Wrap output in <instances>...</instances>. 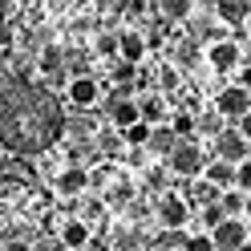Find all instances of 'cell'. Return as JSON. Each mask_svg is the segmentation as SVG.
<instances>
[{
	"mask_svg": "<svg viewBox=\"0 0 251 251\" xmlns=\"http://www.w3.org/2000/svg\"><path fill=\"white\" fill-rule=\"evenodd\" d=\"M235 130H239L247 142H251V114H247V118H239V126H235Z\"/></svg>",
	"mask_w": 251,
	"mask_h": 251,
	"instance_id": "obj_33",
	"label": "cell"
},
{
	"mask_svg": "<svg viewBox=\"0 0 251 251\" xmlns=\"http://www.w3.org/2000/svg\"><path fill=\"white\" fill-rule=\"evenodd\" d=\"M219 207H223L227 219H235V215H243V211H247V195H243V191H223Z\"/></svg>",
	"mask_w": 251,
	"mask_h": 251,
	"instance_id": "obj_22",
	"label": "cell"
},
{
	"mask_svg": "<svg viewBox=\"0 0 251 251\" xmlns=\"http://www.w3.org/2000/svg\"><path fill=\"white\" fill-rule=\"evenodd\" d=\"M170 166V175H178V178H202V166H207V158H202V150L195 138H186V142H178V150L166 158Z\"/></svg>",
	"mask_w": 251,
	"mask_h": 251,
	"instance_id": "obj_2",
	"label": "cell"
},
{
	"mask_svg": "<svg viewBox=\"0 0 251 251\" xmlns=\"http://www.w3.org/2000/svg\"><path fill=\"white\" fill-rule=\"evenodd\" d=\"M146 53H150V37H142V33H122V45H118V61H126V65H142L146 61Z\"/></svg>",
	"mask_w": 251,
	"mask_h": 251,
	"instance_id": "obj_12",
	"label": "cell"
},
{
	"mask_svg": "<svg viewBox=\"0 0 251 251\" xmlns=\"http://www.w3.org/2000/svg\"><path fill=\"white\" fill-rule=\"evenodd\" d=\"M0 235H4V227H0Z\"/></svg>",
	"mask_w": 251,
	"mask_h": 251,
	"instance_id": "obj_38",
	"label": "cell"
},
{
	"mask_svg": "<svg viewBox=\"0 0 251 251\" xmlns=\"http://www.w3.org/2000/svg\"><path fill=\"white\" fill-rule=\"evenodd\" d=\"M195 134H202V138H219V134H227L223 130V114L219 109H207V114H199V130Z\"/></svg>",
	"mask_w": 251,
	"mask_h": 251,
	"instance_id": "obj_21",
	"label": "cell"
},
{
	"mask_svg": "<svg viewBox=\"0 0 251 251\" xmlns=\"http://www.w3.org/2000/svg\"><path fill=\"white\" fill-rule=\"evenodd\" d=\"M146 186H150V191L170 195V191H166V186H170V166H150V170H146Z\"/></svg>",
	"mask_w": 251,
	"mask_h": 251,
	"instance_id": "obj_23",
	"label": "cell"
},
{
	"mask_svg": "<svg viewBox=\"0 0 251 251\" xmlns=\"http://www.w3.org/2000/svg\"><path fill=\"white\" fill-rule=\"evenodd\" d=\"M33 251H69L57 235H45V239H33Z\"/></svg>",
	"mask_w": 251,
	"mask_h": 251,
	"instance_id": "obj_31",
	"label": "cell"
},
{
	"mask_svg": "<svg viewBox=\"0 0 251 251\" xmlns=\"http://www.w3.org/2000/svg\"><path fill=\"white\" fill-rule=\"evenodd\" d=\"M211 239H215V251H239V247H247V243H251V231L239 223V219H227V223L219 227Z\"/></svg>",
	"mask_w": 251,
	"mask_h": 251,
	"instance_id": "obj_10",
	"label": "cell"
},
{
	"mask_svg": "<svg viewBox=\"0 0 251 251\" xmlns=\"http://www.w3.org/2000/svg\"><path fill=\"white\" fill-rule=\"evenodd\" d=\"M105 114H109V122H114L118 134H126L130 126L142 122V109H138V101H134V98H118V93L105 101Z\"/></svg>",
	"mask_w": 251,
	"mask_h": 251,
	"instance_id": "obj_7",
	"label": "cell"
},
{
	"mask_svg": "<svg viewBox=\"0 0 251 251\" xmlns=\"http://www.w3.org/2000/svg\"><path fill=\"white\" fill-rule=\"evenodd\" d=\"M207 61H211L215 73H231L243 61V49H239V41H211L207 45Z\"/></svg>",
	"mask_w": 251,
	"mask_h": 251,
	"instance_id": "obj_8",
	"label": "cell"
},
{
	"mask_svg": "<svg viewBox=\"0 0 251 251\" xmlns=\"http://www.w3.org/2000/svg\"><path fill=\"white\" fill-rule=\"evenodd\" d=\"M105 202H109V207H118V211L134 207V182H130V175H122V170H118V182L105 191Z\"/></svg>",
	"mask_w": 251,
	"mask_h": 251,
	"instance_id": "obj_17",
	"label": "cell"
},
{
	"mask_svg": "<svg viewBox=\"0 0 251 251\" xmlns=\"http://www.w3.org/2000/svg\"><path fill=\"white\" fill-rule=\"evenodd\" d=\"M186 219H191V199H182V195H162L158 199V223L166 231H182Z\"/></svg>",
	"mask_w": 251,
	"mask_h": 251,
	"instance_id": "obj_6",
	"label": "cell"
},
{
	"mask_svg": "<svg viewBox=\"0 0 251 251\" xmlns=\"http://www.w3.org/2000/svg\"><path fill=\"white\" fill-rule=\"evenodd\" d=\"M57 239L65 243L69 251H85V247L93 243V227L85 223V219H69V223H61V231H57Z\"/></svg>",
	"mask_w": 251,
	"mask_h": 251,
	"instance_id": "obj_11",
	"label": "cell"
},
{
	"mask_svg": "<svg viewBox=\"0 0 251 251\" xmlns=\"http://www.w3.org/2000/svg\"><path fill=\"white\" fill-rule=\"evenodd\" d=\"M243 215H247V219H251V195H247V211H243Z\"/></svg>",
	"mask_w": 251,
	"mask_h": 251,
	"instance_id": "obj_35",
	"label": "cell"
},
{
	"mask_svg": "<svg viewBox=\"0 0 251 251\" xmlns=\"http://www.w3.org/2000/svg\"><path fill=\"white\" fill-rule=\"evenodd\" d=\"M85 251H109V247H105V243H101V239H93V243H89V247H85Z\"/></svg>",
	"mask_w": 251,
	"mask_h": 251,
	"instance_id": "obj_34",
	"label": "cell"
},
{
	"mask_svg": "<svg viewBox=\"0 0 251 251\" xmlns=\"http://www.w3.org/2000/svg\"><path fill=\"white\" fill-rule=\"evenodd\" d=\"M134 0H93V8L101 12V17H122V12H130Z\"/></svg>",
	"mask_w": 251,
	"mask_h": 251,
	"instance_id": "obj_25",
	"label": "cell"
},
{
	"mask_svg": "<svg viewBox=\"0 0 251 251\" xmlns=\"http://www.w3.org/2000/svg\"><path fill=\"white\" fill-rule=\"evenodd\" d=\"M65 98L73 109H93L101 101V85H98V77L85 73V77H69V85H65Z\"/></svg>",
	"mask_w": 251,
	"mask_h": 251,
	"instance_id": "obj_5",
	"label": "cell"
},
{
	"mask_svg": "<svg viewBox=\"0 0 251 251\" xmlns=\"http://www.w3.org/2000/svg\"><path fill=\"white\" fill-rule=\"evenodd\" d=\"M215 109H219L223 118H235V122H239V118L251 114V93H247L243 85H223V89L215 93Z\"/></svg>",
	"mask_w": 251,
	"mask_h": 251,
	"instance_id": "obj_4",
	"label": "cell"
},
{
	"mask_svg": "<svg viewBox=\"0 0 251 251\" xmlns=\"http://www.w3.org/2000/svg\"><path fill=\"white\" fill-rule=\"evenodd\" d=\"M138 109H142V122L150 126V130H154V126H170V118H175L162 93H146V98L138 101Z\"/></svg>",
	"mask_w": 251,
	"mask_h": 251,
	"instance_id": "obj_13",
	"label": "cell"
},
{
	"mask_svg": "<svg viewBox=\"0 0 251 251\" xmlns=\"http://www.w3.org/2000/svg\"><path fill=\"white\" fill-rule=\"evenodd\" d=\"M239 251H251V243H247V247H239Z\"/></svg>",
	"mask_w": 251,
	"mask_h": 251,
	"instance_id": "obj_37",
	"label": "cell"
},
{
	"mask_svg": "<svg viewBox=\"0 0 251 251\" xmlns=\"http://www.w3.org/2000/svg\"><path fill=\"white\" fill-rule=\"evenodd\" d=\"M202 223H207V227H211V235H215L219 227L227 223V215H223V207H219V202H215V207H202Z\"/></svg>",
	"mask_w": 251,
	"mask_h": 251,
	"instance_id": "obj_26",
	"label": "cell"
},
{
	"mask_svg": "<svg viewBox=\"0 0 251 251\" xmlns=\"http://www.w3.org/2000/svg\"><path fill=\"white\" fill-rule=\"evenodd\" d=\"M122 138H126L134 150H146V146H150V126H146V122H138V126H130Z\"/></svg>",
	"mask_w": 251,
	"mask_h": 251,
	"instance_id": "obj_24",
	"label": "cell"
},
{
	"mask_svg": "<svg viewBox=\"0 0 251 251\" xmlns=\"http://www.w3.org/2000/svg\"><path fill=\"white\" fill-rule=\"evenodd\" d=\"M215 17L223 25H231V28H239L251 17V0H215Z\"/></svg>",
	"mask_w": 251,
	"mask_h": 251,
	"instance_id": "obj_15",
	"label": "cell"
},
{
	"mask_svg": "<svg viewBox=\"0 0 251 251\" xmlns=\"http://www.w3.org/2000/svg\"><path fill=\"white\" fill-rule=\"evenodd\" d=\"M235 191L251 195V158H247L243 166H235Z\"/></svg>",
	"mask_w": 251,
	"mask_h": 251,
	"instance_id": "obj_29",
	"label": "cell"
},
{
	"mask_svg": "<svg viewBox=\"0 0 251 251\" xmlns=\"http://www.w3.org/2000/svg\"><path fill=\"white\" fill-rule=\"evenodd\" d=\"M215 158L219 162H231V166H243L251 158V142H247L239 130H227V134L215 138Z\"/></svg>",
	"mask_w": 251,
	"mask_h": 251,
	"instance_id": "obj_3",
	"label": "cell"
},
{
	"mask_svg": "<svg viewBox=\"0 0 251 251\" xmlns=\"http://www.w3.org/2000/svg\"><path fill=\"white\" fill-rule=\"evenodd\" d=\"M12 0H0V146L8 154H41L65 138V118L49 85L25 77L8 28Z\"/></svg>",
	"mask_w": 251,
	"mask_h": 251,
	"instance_id": "obj_1",
	"label": "cell"
},
{
	"mask_svg": "<svg viewBox=\"0 0 251 251\" xmlns=\"http://www.w3.org/2000/svg\"><path fill=\"white\" fill-rule=\"evenodd\" d=\"M0 251H33V243H28V239H4Z\"/></svg>",
	"mask_w": 251,
	"mask_h": 251,
	"instance_id": "obj_32",
	"label": "cell"
},
{
	"mask_svg": "<svg viewBox=\"0 0 251 251\" xmlns=\"http://www.w3.org/2000/svg\"><path fill=\"white\" fill-rule=\"evenodd\" d=\"M89 186H93V191H101V186L109 191V186H114V182H109V166H98V170H89Z\"/></svg>",
	"mask_w": 251,
	"mask_h": 251,
	"instance_id": "obj_30",
	"label": "cell"
},
{
	"mask_svg": "<svg viewBox=\"0 0 251 251\" xmlns=\"http://www.w3.org/2000/svg\"><path fill=\"white\" fill-rule=\"evenodd\" d=\"M178 142H182V138L175 134V130H170V126H154V130H150V154H158V158H170V154H175L178 150Z\"/></svg>",
	"mask_w": 251,
	"mask_h": 251,
	"instance_id": "obj_16",
	"label": "cell"
},
{
	"mask_svg": "<svg viewBox=\"0 0 251 251\" xmlns=\"http://www.w3.org/2000/svg\"><path fill=\"white\" fill-rule=\"evenodd\" d=\"M73 4H77V8H81V4H93V0H73Z\"/></svg>",
	"mask_w": 251,
	"mask_h": 251,
	"instance_id": "obj_36",
	"label": "cell"
},
{
	"mask_svg": "<svg viewBox=\"0 0 251 251\" xmlns=\"http://www.w3.org/2000/svg\"><path fill=\"white\" fill-rule=\"evenodd\" d=\"M53 191L57 195H65V199H73V195H85L89 191V170L85 166H65L61 175H53Z\"/></svg>",
	"mask_w": 251,
	"mask_h": 251,
	"instance_id": "obj_9",
	"label": "cell"
},
{
	"mask_svg": "<svg viewBox=\"0 0 251 251\" xmlns=\"http://www.w3.org/2000/svg\"><path fill=\"white\" fill-rule=\"evenodd\" d=\"M158 12L166 21H186L195 12V0H158Z\"/></svg>",
	"mask_w": 251,
	"mask_h": 251,
	"instance_id": "obj_20",
	"label": "cell"
},
{
	"mask_svg": "<svg viewBox=\"0 0 251 251\" xmlns=\"http://www.w3.org/2000/svg\"><path fill=\"white\" fill-rule=\"evenodd\" d=\"M202 178H207L211 186H219V191H235V166H231V162H219V158H215Z\"/></svg>",
	"mask_w": 251,
	"mask_h": 251,
	"instance_id": "obj_18",
	"label": "cell"
},
{
	"mask_svg": "<svg viewBox=\"0 0 251 251\" xmlns=\"http://www.w3.org/2000/svg\"><path fill=\"white\" fill-rule=\"evenodd\" d=\"M33 178V166H28L21 154H8V158H0V186H25Z\"/></svg>",
	"mask_w": 251,
	"mask_h": 251,
	"instance_id": "obj_14",
	"label": "cell"
},
{
	"mask_svg": "<svg viewBox=\"0 0 251 251\" xmlns=\"http://www.w3.org/2000/svg\"><path fill=\"white\" fill-rule=\"evenodd\" d=\"M170 130H175L182 142L186 138H195V130H199V118L191 114V109H175V118H170Z\"/></svg>",
	"mask_w": 251,
	"mask_h": 251,
	"instance_id": "obj_19",
	"label": "cell"
},
{
	"mask_svg": "<svg viewBox=\"0 0 251 251\" xmlns=\"http://www.w3.org/2000/svg\"><path fill=\"white\" fill-rule=\"evenodd\" d=\"M182 251H215V239H211V235H186Z\"/></svg>",
	"mask_w": 251,
	"mask_h": 251,
	"instance_id": "obj_28",
	"label": "cell"
},
{
	"mask_svg": "<svg viewBox=\"0 0 251 251\" xmlns=\"http://www.w3.org/2000/svg\"><path fill=\"white\" fill-rule=\"evenodd\" d=\"M118 45H122V33H118V37H114V33H101V37H98V53H105V57L118 61Z\"/></svg>",
	"mask_w": 251,
	"mask_h": 251,
	"instance_id": "obj_27",
	"label": "cell"
}]
</instances>
